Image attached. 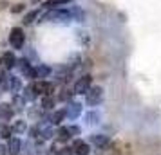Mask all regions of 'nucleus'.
Here are the masks:
<instances>
[{
	"label": "nucleus",
	"mask_w": 161,
	"mask_h": 155,
	"mask_svg": "<svg viewBox=\"0 0 161 155\" xmlns=\"http://www.w3.org/2000/svg\"><path fill=\"white\" fill-rule=\"evenodd\" d=\"M56 96H42L40 97V106H42V110L44 112H53L56 108Z\"/></svg>",
	"instance_id": "nucleus-18"
},
{
	"label": "nucleus",
	"mask_w": 161,
	"mask_h": 155,
	"mask_svg": "<svg viewBox=\"0 0 161 155\" xmlns=\"http://www.w3.org/2000/svg\"><path fill=\"white\" fill-rule=\"evenodd\" d=\"M40 125L38 123H35V125H29V128H27V137H29V141H35L40 137Z\"/></svg>",
	"instance_id": "nucleus-32"
},
{
	"label": "nucleus",
	"mask_w": 161,
	"mask_h": 155,
	"mask_svg": "<svg viewBox=\"0 0 161 155\" xmlns=\"http://www.w3.org/2000/svg\"><path fill=\"white\" fill-rule=\"evenodd\" d=\"M73 96H74V90L69 89V87H62L60 92L56 94V101L58 103H69V101H73Z\"/></svg>",
	"instance_id": "nucleus-22"
},
{
	"label": "nucleus",
	"mask_w": 161,
	"mask_h": 155,
	"mask_svg": "<svg viewBox=\"0 0 161 155\" xmlns=\"http://www.w3.org/2000/svg\"><path fill=\"white\" fill-rule=\"evenodd\" d=\"M40 23H45V22H54V23H71L73 22V16L69 13L67 8H58V9H49L47 13L40 15L38 18Z\"/></svg>",
	"instance_id": "nucleus-1"
},
{
	"label": "nucleus",
	"mask_w": 161,
	"mask_h": 155,
	"mask_svg": "<svg viewBox=\"0 0 161 155\" xmlns=\"http://www.w3.org/2000/svg\"><path fill=\"white\" fill-rule=\"evenodd\" d=\"M16 61H18V58L15 56V52L13 51L2 52V67H4L6 70H13V69H16Z\"/></svg>",
	"instance_id": "nucleus-13"
},
{
	"label": "nucleus",
	"mask_w": 161,
	"mask_h": 155,
	"mask_svg": "<svg viewBox=\"0 0 161 155\" xmlns=\"http://www.w3.org/2000/svg\"><path fill=\"white\" fill-rule=\"evenodd\" d=\"M73 0H45L44 4H42V9H58L62 6H67V4H71Z\"/></svg>",
	"instance_id": "nucleus-26"
},
{
	"label": "nucleus",
	"mask_w": 161,
	"mask_h": 155,
	"mask_svg": "<svg viewBox=\"0 0 161 155\" xmlns=\"http://www.w3.org/2000/svg\"><path fill=\"white\" fill-rule=\"evenodd\" d=\"M67 126H69V132H71V135H73V139H76L78 135H81V126L80 125L71 123V125H67Z\"/></svg>",
	"instance_id": "nucleus-33"
},
{
	"label": "nucleus",
	"mask_w": 161,
	"mask_h": 155,
	"mask_svg": "<svg viewBox=\"0 0 161 155\" xmlns=\"http://www.w3.org/2000/svg\"><path fill=\"white\" fill-rule=\"evenodd\" d=\"M89 142H91V146L98 148V150H105V148L110 146V137L107 133H91L89 135Z\"/></svg>",
	"instance_id": "nucleus-8"
},
{
	"label": "nucleus",
	"mask_w": 161,
	"mask_h": 155,
	"mask_svg": "<svg viewBox=\"0 0 161 155\" xmlns=\"http://www.w3.org/2000/svg\"><path fill=\"white\" fill-rule=\"evenodd\" d=\"M81 119H83L85 126H96V125H100V121H102V114L96 108H91V110H87L81 116Z\"/></svg>",
	"instance_id": "nucleus-11"
},
{
	"label": "nucleus",
	"mask_w": 161,
	"mask_h": 155,
	"mask_svg": "<svg viewBox=\"0 0 161 155\" xmlns=\"http://www.w3.org/2000/svg\"><path fill=\"white\" fill-rule=\"evenodd\" d=\"M58 155H76V153H74L73 146H67V144H64V146L58 150Z\"/></svg>",
	"instance_id": "nucleus-36"
},
{
	"label": "nucleus",
	"mask_w": 161,
	"mask_h": 155,
	"mask_svg": "<svg viewBox=\"0 0 161 155\" xmlns=\"http://www.w3.org/2000/svg\"><path fill=\"white\" fill-rule=\"evenodd\" d=\"M71 139H73V135H71V132H69V126L60 125L58 128H56V135H54V141H56V142H60V144H67V142H69Z\"/></svg>",
	"instance_id": "nucleus-15"
},
{
	"label": "nucleus",
	"mask_w": 161,
	"mask_h": 155,
	"mask_svg": "<svg viewBox=\"0 0 161 155\" xmlns=\"http://www.w3.org/2000/svg\"><path fill=\"white\" fill-rule=\"evenodd\" d=\"M45 112L42 110V106L40 105H33V106H27V117L31 119V121H40L42 119V116H44Z\"/></svg>",
	"instance_id": "nucleus-25"
},
{
	"label": "nucleus",
	"mask_w": 161,
	"mask_h": 155,
	"mask_svg": "<svg viewBox=\"0 0 161 155\" xmlns=\"http://www.w3.org/2000/svg\"><path fill=\"white\" fill-rule=\"evenodd\" d=\"M103 101V89L102 87H98V85H92L91 89H89V92L85 94V105L87 106H91V108H94V106H100Z\"/></svg>",
	"instance_id": "nucleus-5"
},
{
	"label": "nucleus",
	"mask_w": 161,
	"mask_h": 155,
	"mask_svg": "<svg viewBox=\"0 0 161 155\" xmlns=\"http://www.w3.org/2000/svg\"><path fill=\"white\" fill-rule=\"evenodd\" d=\"M22 96L25 97V101H27V103H35V101H38V99H40V94L35 90L33 83L25 85V87L22 89Z\"/></svg>",
	"instance_id": "nucleus-19"
},
{
	"label": "nucleus",
	"mask_w": 161,
	"mask_h": 155,
	"mask_svg": "<svg viewBox=\"0 0 161 155\" xmlns=\"http://www.w3.org/2000/svg\"><path fill=\"white\" fill-rule=\"evenodd\" d=\"M0 155H9L8 144H4V142H0Z\"/></svg>",
	"instance_id": "nucleus-39"
},
{
	"label": "nucleus",
	"mask_w": 161,
	"mask_h": 155,
	"mask_svg": "<svg viewBox=\"0 0 161 155\" xmlns=\"http://www.w3.org/2000/svg\"><path fill=\"white\" fill-rule=\"evenodd\" d=\"M73 150L76 155H89L91 152H92V146H91V142L85 139H80V137H76V139H73Z\"/></svg>",
	"instance_id": "nucleus-9"
},
{
	"label": "nucleus",
	"mask_w": 161,
	"mask_h": 155,
	"mask_svg": "<svg viewBox=\"0 0 161 155\" xmlns=\"http://www.w3.org/2000/svg\"><path fill=\"white\" fill-rule=\"evenodd\" d=\"M8 70L0 69V90H6V83H8Z\"/></svg>",
	"instance_id": "nucleus-34"
},
{
	"label": "nucleus",
	"mask_w": 161,
	"mask_h": 155,
	"mask_svg": "<svg viewBox=\"0 0 161 155\" xmlns=\"http://www.w3.org/2000/svg\"><path fill=\"white\" fill-rule=\"evenodd\" d=\"M13 137V128L9 123H0V139L9 141Z\"/></svg>",
	"instance_id": "nucleus-29"
},
{
	"label": "nucleus",
	"mask_w": 161,
	"mask_h": 155,
	"mask_svg": "<svg viewBox=\"0 0 161 155\" xmlns=\"http://www.w3.org/2000/svg\"><path fill=\"white\" fill-rule=\"evenodd\" d=\"M11 105H13V108H15V112H24L25 110V106H27V101H25V97L18 92V94H13L11 96Z\"/></svg>",
	"instance_id": "nucleus-20"
},
{
	"label": "nucleus",
	"mask_w": 161,
	"mask_h": 155,
	"mask_svg": "<svg viewBox=\"0 0 161 155\" xmlns=\"http://www.w3.org/2000/svg\"><path fill=\"white\" fill-rule=\"evenodd\" d=\"M54 90H56V83L42 80V96H54Z\"/></svg>",
	"instance_id": "nucleus-28"
},
{
	"label": "nucleus",
	"mask_w": 161,
	"mask_h": 155,
	"mask_svg": "<svg viewBox=\"0 0 161 155\" xmlns=\"http://www.w3.org/2000/svg\"><path fill=\"white\" fill-rule=\"evenodd\" d=\"M22 89H24V85H22V80H20L18 76H15V74L8 76V83H6V92H11V94H18V92H20Z\"/></svg>",
	"instance_id": "nucleus-12"
},
{
	"label": "nucleus",
	"mask_w": 161,
	"mask_h": 155,
	"mask_svg": "<svg viewBox=\"0 0 161 155\" xmlns=\"http://www.w3.org/2000/svg\"><path fill=\"white\" fill-rule=\"evenodd\" d=\"M24 9H25V6H24V4H15V6L11 8V13H13V15H18V13H22Z\"/></svg>",
	"instance_id": "nucleus-38"
},
{
	"label": "nucleus",
	"mask_w": 161,
	"mask_h": 155,
	"mask_svg": "<svg viewBox=\"0 0 161 155\" xmlns=\"http://www.w3.org/2000/svg\"><path fill=\"white\" fill-rule=\"evenodd\" d=\"M33 148H35V153H36V155H45L47 144H45V141L42 139V137H38V139L33 141Z\"/></svg>",
	"instance_id": "nucleus-31"
},
{
	"label": "nucleus",
	"mask_w": 161,
	"mask_h": 155,
	"mask_svg": "<svg viewBox=\"0 0 161 155\" xmlns=\"http://www.w3.org/2000/svg\"><path fill=\"white\" fill-rule=\"evenodd\" d=\"M80 65H81V56L78 52H73V54L69 56V59H67V67H69L71 70H76Z\"/></svg>",
	"instance_id": "nucleus-30"
},
{
	"label": "nucleus",
	"mask_w": 161,
	"mask_h": 155,
	"mask_svg": "<svg viewBox=\"0 0 161 155\" xmlns=\"http://www.w3.org/2000/svg\"><path fill=\"white\" fill-rule=\"evenodd\" d=\"M16 112L13 108V105L11 103H6V101H2L0 103V123H9V121H13V116H15Z\"/></svg>",
	"instance_id": "nucleus-10"
},
{
	"label": "nucleus",
	"mask_w": 161,
	"mask_h": 155,
	"mask_svg": "<svg viewBox=\"0 0 161 155\" xmlns=\"http://www.w3.org/2000/svg\"><path fill=\"white\" fill-rule=\"evenodd\" d=\"M53 74H54V83L56 85H62V87H67V83L73 80V70L67 67V63L56 65L53 69Z\"/></svg>",
	"instance_id": "nucleus-2"
},
{
	"label": "nucleus",
	"mask_w": 161,
	"mask_h": 155,
	"mask_svg": "<svg viewBox=\"0 0 161 155\" xmlns=\"http://www.w3.org/2000/svg\"><path fill=\"white\" fill-rule=\"evenodd\" d=\"M91 87H92V76H91V74H83V76H80V78L74 81L73 90H74L76 96H85Z\"/></svg>",
	"instance_id": "nucleus-6"
},
{
	"label": "nucleus",
	"mask_w": 161,
	"mask_h": 155,
	"mask_svg": "<svg viewBox=\"0 0 161 155\" xmlns=\"http://www.w3.org/2000/svg\"><path fill=\"white\" fill-rule=\"evenodd\" d=\"M42 130H40V137L47 142V141H53L54 139V135H56V130H54V126L53 125H47V126H40Z\"/></svg>",
	"instance_id": "nucleus-27"
},
{
	"label": "nucleus",
	"mask_w": 161,
	"mask_h": 155,
	"mask_svg": "<svg viewBox=\"0 0 161 155\" xmlns=\"http://www.w3.org/2000/svg\"><path fill=\"white\" fill-rule=\"evenodd\" d=\"M67 9H69V13H71V16H73L74 22H78V23H83V22H85L87 15H85V11H83L80 6H71V8H67Z\"/></svg>",
	"instance_id": "nucleus-23"
},
{
	"label": "nucleus",
	"mask_w": 161,
	"mask_h": 155,
	"mask_svg": "<svg viewBox=\"0 0 161 155\" xmlns=\"http://www.w3.org/2000/svg\"><path fill=\"white\" fill-rule=\"evenodd\" d=\"M16 69L20 70L22 78H27L29 81H35V80H36V76H35V65L31 63L29 58H25V56L18 58V61H16Z\"/></svg>",
	"instance_id": "nucleus-4"
},
{
	"label": "nucleus",
	"mask_w": 161,
	"mask_h": 155,
	"mask_svg": "<svg viewBox=\"0 0 161 155\" xmlns=\"http://www.w3.org/2000/svg\"><path fill=\"white\" fill-rule=\"evenodd\" d=\"M0 65H2V54H0Z\"/></svg>",
	"instance_id": "nucleus-40"
},
{
	"label": "nucleus",
	"mask_w": 161,
	"mask_h": 155,
	"mask_svg": "<svg viewBox=\"0 0 161 155\" xmlns=\"http://www.w3.org/2000/svg\"><path fill=\"white\" fill-rule=\"evenodd\" d=\"M22 146H24V141L20 137H11L8 141V152L9 155H20L22 153Z\"/></svg>",
	"instance_id": "nucleus-16"
},
{
	"label": "nucleus",
	"mask_w": 161,
	"mask_h": 155,
	"mask_svg": "<svg viewBox=\"0 0 161 155\" xmlns=\"http://www.w3.org/2000/svg\"><path fill=\"white\" fill-rule=\"evenodd\" d=\"M9 45L13 51H24L25 47V33L22 27H13L9 31Z\"/></svg>",
	"instance_id": "nucleus-3"
},
{
	"label": "nucleus",
	"mask_w": 161,
	"mask_h": 155,
	"mask_svg": "<svg viewBox=\"0 0 161 155\" xmlns=\"http://www.w3.org/2000/svg\"><path fill=\"white\" fill-rule=\"evenodd\" d=\"M64 121H67L65 106H62V108H54V110L51 112V125L53 126H60Z\"/></svg>",
	"instance_id": "nucleus-17"
},
{
	"label": "nucleus",
	"mask_w": 161,
	"mask_h": 155,
	"mask_svg": "<svg viewBox=\"0 0 161 155\" xmlns=\"http://www.w3.org/2000/svg\"><path fill=\"white\" fill-rule=\"evenodd\" d=\"M58 150H60V148L56 146V141H54L51 146H47V150H45V155H58Z\"/></svg>",
	"instance_id": "nucleus-37"
},
{
	"label": "nucleus",
	"mask_w": 161,
	"mask_h": 155,
	"mask_svg": "<svg viewBox=\"0 0 161 155\" xmlns=\"http://www.w3.org/2000/svg\"><path fill=\"white\" fill-rule=\"evenodd\" d=\"M11 128H13V133H15V135H24V133H27L29 125H27L25 119H13Z\"/></svg>",
	"instance_id": "nucleus-21"
},
{
	"label": "nucleus",
	"mask_w": 161,
	"mask_h": 155,
	"mask_svg": "<svg viewBox=\"0 0 161 155\" xmlns=\"http://www.w3.org/2000/svg\"><path fill=\"white\" fill-rule=\"evenodd\" d=\"M35 76L36 80H47L53 76V67L47 63H36L35 65Z\"/></svg>",
	"instance_id": "nucleus-14"
},
{
	"label": "nucleus",
	"mask_w": 161,
	"mask_h": 155,
	"mask_svg": "<svg viewBox=\"0 0 161 155\" xmlns=\"http://www.w3.org/2000/svg\"><path fill=\"white\" fill-rule=\"evenodd\" d=\"M65 114H67V121H76L83 116V103L80 101H69L65 105Z\"/></svg>",
	"instance_id": "nucleus-7"
},
{
	"label": "nucleus",
	"mask_w": 161,
	"mask_h": 155,
	"mask_svg": "<svg viewBox=\"0 0 161 155\" xmlns=\"http://www.w3.org/2000/svg\"><path fill=\"white\" fill-rule=\"evenodd\" d=\"M40 15H42V9H31V11H27V13L24 15L22 23H24V25H31V23L38 22Z\"/></svg>",
	"instance_id": "nucleus-24"
},
{
	"label": "nucleus",
	"mask_w": 161,
	"mask_h": 155,
	"mask_svg": "<svg viewBox=\"0 0 161 155\" xmlns=\"http://www.w3.org/2000/svg\"><path fill=\"white\" fill-rule=\"evenodd\" d=\"M20 155H36V153H35V148H33V142H24L22 153H20Z\"/></svg>",
	"instance_id": "nucleus-35"
}]
</instances>
